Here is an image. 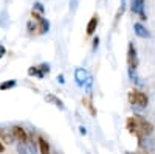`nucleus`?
<instances>
[{"mask_svg":"<svg viewBox=\"0 0 155 154\" xmlns=\"http://www.w3.org/2000/svg\"><path fill=\"white\" fill-rule=\"evenodd\" d=\"M135 33H137L140 37H149V33L146 31V28H144L141 23H135Z\"/></svg>","mask_w":155,"mask_h":154,"instance_id":"nucleus-10","label":"nucleus"},{"mask_svg":"<svg viewBox=\"0 0 155 154\" xmlns=\"http://www.w3.org/2000/svg\"><path fill=\"white\" fill-rule=\"evenodd\" d=\"M126 128L132 135H135L140 140V142L144 137H147L153 132V125L149 120H146L143 115H138V114H134V115H130V117H127Z\"/></svg>","mask_w":155,"mask_h":154,"instance_id":"nucleus-1","label":"nucleus"},{"mask_svg":"<svg viewBox=\"0 0 155 154\" xmlns=\"http://www.w3.org/2000/svg\"><path fill=\"white\" fill-rule=\"evenodd\" d=\"M28 75L30 76H39V67H34V66L30 67L28 69Z\"/></svg>","mask_w":155,"mask_h":154,"instance_id":"nucleus-17","label":"nucleus"},{"mask_svg":"<svg viewBox=\"0 0 155 154\" xmlns=\"http://www.w3.org/2000/svg\"><path fill=\"white\" fill-rule=\"evenodd\" d=\"M37 146H39V151H41V154H51V152H50V145H48V142H47L42 135L37 137Z\"/></svg>","mask_w":155,"mask_h":154,"instance_id":"nucleus-8","label":"nucleus"},{"mask_svg":"<svg viewBox=\"0 0 155 154\" xmlns=\"http://www.w3.org/2000/svg\"><path fill=\"white\" fill-rule=\"evenodd\" d=\"M16 80H8V81H3V83H0V91L5 92V91H9V89L12 87H16Z\"/></svg>","mask_w":155,"mask_h":154,"instance_id":"nucleus-9","label":"nucleus"},{"mask_svg":"<svg viewBox=\"0 0 155 154\" xmlns=\"http://www.w3.org/2000/svg\"><path fill=\"white\" fill-rule=\"evenodd\" d=\"M33 11H36V12H41V14H44V12H45V8H44V5H42L41 2H36V3H34V6H33Z\"/></svg>","mask_w":155,"mask_h":154,"instance_id":"nucleus-15","label":"nucleus"},{"mask_svg":"<svg viewBox=\"0 0 155 154\" xmlns=\"http://www.w3.org/2000/svg\"><path fill=\"white\" fill-rule=\"evenodd\" d=\"M25 145H27V143H19L17 151H19L20 154H28V151H27V148H25Z\"/></svg>","mask_w":155,"mask_h":154,"instance_id":"nucleus-18","label":"nucleus"},{"mask_svg":"<svg viewBox=\"0 0 155 154\" xmlns=\"http://www.w3.org/2000/svg\"><path fill=\"white\" fill-rule=\"evenodd\" d=\"M98 45H99V37L96 36L95 39H93V50H96V48H98Z\"/></svg>","mask_w":155,"mask_h":154,"instance_id":"nucleus-20","label":"nucleus"},{"mask_svg":"<svg viewBox=\"0 0 155 154\" xmlns=\"http://www.w3.org/2000/svg\"><path fill=\"white\" fill-rule=\"evenodd\" d=\"M127 64H129V69L130 70H135L137 66H138V58H137V48L135 45L130 42L127 47Z\"/></svg>","mask_w":155,"mask_h":154,"instance_id":"nucleus-3","label":"nucleus"},{"mask_svg":"<svg viewBox=\"0 0 155 154\" xmlns=\"http://www.w3.org/2000/svg\"><path fill=\"white\" fill-rule=\"evenodd\" d=\"M132 154H150V152H146V151H143V152H132Z\"/></svg>","mask_w":155,"mask_h":154,"instance_id":"nucleus-23","label":"nucleus"},{"mask_svg":"<svg viewBox=\"0 0 155 154\" xmlns=\"http://www.w3.org/2000/svg\"><path fill=\"white\" fill-rule=\"evenodd\" d=\"M39 67V76H37V78H44V76H45V73H48L50 72V66H48V64H41V66H37Z\"/></svg>","mask_w":155,"mask_h":154,"instance_id":"nucleus-11","label":"nucleus"},{"mask_svg":"<svg viewBox=\"0 0 155 154\" xmlns=\"http://www.w3.org/2000/svg\"><path fill=\"white\" fill-rule=\"evenodd\" d=\"M124 9H126V5H124V0H121V6H120V9L116 11V16H115V25L118 23V20L121 19V16L124 14Z\"/></svg>","mask_w":155,"mask_h":154,"instance_id":"nucleus-12","label":"nucleus"},{"mask_svg":"<svg viewBox=\"0 0 155 154\" xmlns=\"http://www.w3.org/2000/svg\"><path fill=\"white\" fill-rule=\"evenodd\" d=\"M58 80H59L61 83H64V76H62V75H59V76H58Z\"/></svg>","mask_w":155,"mask_h":154,"instance_id":"nucleus-22","label":"nucleus"},{"mask_svg":"<svg viewBox=\"0 0 155 154\" xmlns=\"http://www.w3.org/2000/svg\"><path fill=\"white\" fill-rule=\"evenodd\" d=\"M98 25H99V17H98V14H93L92 17H90L88 23H87V28H85V30H87V34H88V36L95 34Z\"/></svg>","mask_w":155,"mask_h":154,"instance_id":"nucleus-6","label":"nucleus"},{"mask_svg":"<svg viewBox=\"0 0 155 154\" xmlns=\"http://www.w3.org/2000/svg\"><path fill=\"white\" fill-rule=\"evenodd\" d=\"M129 103L134 104V106H138L141 109H144L147 106V103H149V98L144 92L138 91V89H132V91L129 92Z\"/></svg>","mask_w":155,"mask_h":154,"instance_id":"nucleus-2","label":"nucleus"},{"mask_svg":"<svg viewBox=\"0 0 155 154\" xmlns=\"http://www.w3.org/2000/svg\"><path fill=\"white\" fill-rule=\"evenodd\" d=\"M47 100H48V101H53L54 104H56V106H59L61 109L64 108V104H62V101H61V100H58V98H56L54 95H48V97H47Z\"/></svg>","mask_w":155,"mask_h":154,"instance_id":"nucleus-16","label":"nucleus"},{"mask_svg":"<svg viewBox=\"0 0 155 154\" xmlns=\"http://www.w3.org/2000/svg\"><path fill=\"white\" fill-rule=\"evenodd\" d=\"M0 139H2V142L5 145H11V143H14V140H16L11 128H0Z\"/></svg>","mask_w":155,"mask_h":154,"instance_id":"nucleus-5","label":"nucleus"},{"mask_svg":"<svg viewBox=\"0 0 155 154\" xmlns=\"http://www.w3.org/2000/svg\"><path fill=\"white\" fill-rule=\"evenodd\" d=\"M82 103L85 104V108H88L90 114H92V115H96V109L93 108V103H92V100H85V98H82Z\"/></svg>","mask_w":155,"mask_h":154,"instance_id":"nucleus-13","label":"nucleus"},{"mask_svg":"<svg viewBox=\"0 0 155 154\" xmlns=\"http://www.w3.org/2000/svg\"><path fill=\"white\" fill-rule=\"evenodd\" d=\"M27 28H28V31H30V33H37V31H36V30H37V23L31 19V20L27 23Z\"/></svg>","mask_w":155,"mask_h":154,"instance_id":"nucleus-14","label":"nucleus"},{"mask_svg":"<svg viewBox=\"0 0 155 154\" xmlns=\"http://www.w3.org/2000/svg\"><path fill=\"white\" fill-rule=\"evenodd\" d=\"M6 55V48L2 45V42H0V58H3Z\"/></svg>","mask_w":155,"mask_h":154,"instance_id":"nucleus-19","label":"nucleus"},{"mask_svg":"<svg viewBox=\"0 0 155 154\" xmlns=\"http://www.w3.org/2000/svg\"><path fill=\"white\" fill-rule=\"evenodd\" d=\"M36 23H37V34H45V33L50 30V22H48L45 17L39 19Z\"/></svg>","mask_w":155,"mask_h":154,"instance_id":"nucleus-7","label":"nucleus"},{"mask_svg":"<svg viewBox=\"0 0 155 154\" xmlns=\"http://www.w3.org/2000/svg\"><path fill=\"white\" fill-rule=\"evenodd\" d=\"M11 129H12V134H14V137L19 143H28V132L25 131L23 126L14 125V126H11Z\"/></svg>","mask_w":155,"mask_h":154,"instance_id":"nucleus-4","label":"nucleus"},{"mask_svg":"<svg viewBox=\"0 0 155 154\" xmlns=\"http://www.w3.org/2000/svg\"><path fill=\"white\" fill-rule=\"evenodd\" d=\"M5 152V143L2 142V139H0V154Z\"/></svg>","mask_w":155,"mask_h":154,"instance_id":"nucleus-21","label":"nucleus"}]
</instances>
